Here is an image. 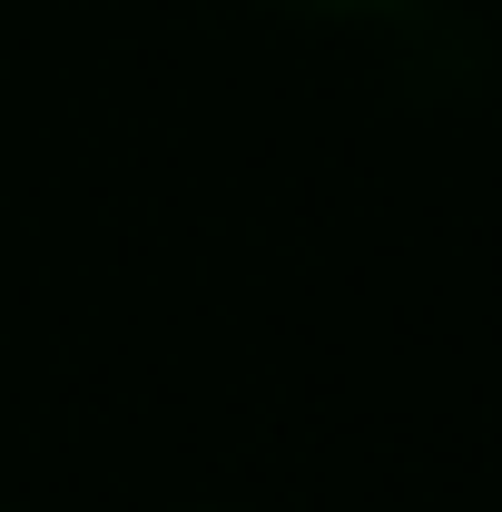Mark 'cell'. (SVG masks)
Segmentation results:
<instances>
[{"label":"cell","instance_id":"1","mask_svg":"<svg viewBox=\"0 0 502 512\" xmlns=\"http://www.w3.org/2000/svg\"><path fill=\"white\" fill-rule=\"evenodd\" d=\"M286 10H384V0H286Z\"/></svg>","mask_w":502,"mask_h":512}]
</instances>
